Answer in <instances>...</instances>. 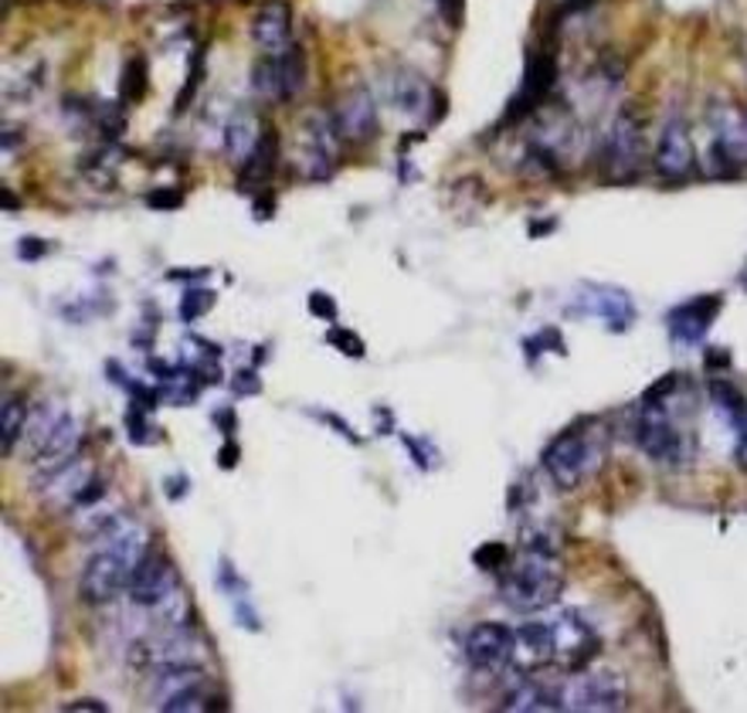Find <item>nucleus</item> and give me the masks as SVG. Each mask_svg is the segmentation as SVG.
Segmentation results:
<instances>
[{"instance_id": "f257e3e1", "label": "nucleus", "mask_w": 747, "mask_h": 713, "mask_svg": "<svg viewBox=\"0 0 747 713\" xmlns=\"http://www.w3.org/2000/svg\"><path fill=\"white\" fill-rule=\"evenodd\" d=\"M680 387V374H666L636 412V425H633V439L636 446L659 465H683L693 456V442L690 435L680 428L677 415H673V391Z\"/></svg>"}, {"instance_id": "f03ea898", "label": "nucleus", "mask_w": 747, "mask_h": 713, "mask_svg": "<svg viewBox=\"0 0 747 713\" xmlns=\"http://www.w3.org/2000/svg\"><path fill=\"white\" fill-rule=\"evenodd\" d=\"M564 591V574L554 561V553H540V550H527L524 558L506 564L503 578H499V599L506 602V608H514L520 615H534L550 608Z\"/></svg>"}, {"instance_id": "7ed1b4c3", "label": "nucleus", "mask_w": 747, "mask_h": 713, "mask_svg": "<svg viewBox=\"0 0 747 713\" xmlns=\"http://www.w3.org/2000/svg\"><path fill=\"white\" fill-rule=\"evenodd\" d=\"M598 462H602V446H598V435L587 431V425H574L561 431L558 439L543 449V472L550 475V483L564 493L578 490L587 475L598 469Z\"/></svg>"}, {"instance_id": "20e7f679", "label": "nucleus", "mask_w": 747, "mask_h": 713, "mask_svg": "<svg viewBox=\"0 0 747 713\" xmlns=\"http://www.w3.org/2000/svg\"><path fill=\"white\" fill-rule=\"evenodd\" d=\"M24 439H28V452L37 465L55 469V465L75 459L83 435H78L75 418L62 405H45V408H37L34 418H28Z\"/></svg>"}, {"instance_id": "39448f33", "label": "nucleus", "mask_w": 747, "mask_h": 713, "mask_svg": "<svg viewBox=\"0 0 747 713\" xmlns=\"http://www.w3.org/2000/svg\"><path fill=\"white\" fill-rule=\"evenodd\" d=\"M642 119L633 109L615 112L612 127L602 140V174L605 180L625 184L633 180L642 167Z\"/></svg>"}, {"instance_id": "423d86ee", "label": "nucleus", "mask_w": 747, "mask_h": 713, "mask_svg": "<svg viewBox=\"0 0 747 713\" xmlns=\"http://www.w3.org/2000/svg\"><path fill=\"white\" fill-rule=\"evenodd\" d=\"M561 690H564V710H574V713H618L628 706L625 677L615 669H581Z\"/></svg>"}, {"instance_id": "0eeeda50", "label": "nucleus", "mask_w": 747, "mask_h": 713, "mask_svg": "<svg viewBox=\"0 0 747 713\" xmlns=\"http://www.w3.org/2000/svg\"><path fill=\"white\" fill-rule=\"evenodd\" d=\"M252 89L268 102H293L306 89V55L299 45L283 52H265L252 65Z\"/></svg>"}, {"instance_id": "6e6552de", "label": "nucleus", "mask_w": 747, "mask_h": 713, "mask_svg": "<svg viewBox=\"0 0 747 713\" xmlns=\"http://www.w3.org/2000/svg\"><path fill=\"white\" fill-rule=\"evenodd\" d=\"M340 156V133L333 119L312 112L299 127V171L306 180H330Z\"/></svg>"}, {"instance_id": "1a4fd4ad", "label": "nucleus", "mask_w": 747, "mask_h": 713, "mask_svg": "<svg viewBox=\"0 0 747 713\" xmlns=\"http://www.w3.org/2000/svg\"><path fill=\"white\" fill-rule=\"evenodd\" d=\"M465 662L480 672H503L506 666H514V649H517V632L506 628L503 622H480L469 628V636L462 643Z\"/></svg>"}, {"instance_id": "9d476101", "label": "nucleus", "mask_w": 747, "mask_h": 713, "mask_svg": "<svg viewBox=\"0 0 747 713\" xmlns=\"http://www.w3.org/2000/svg\"><path fill=\"white\" fill-rule=\"evenodd\" d=\"M330 119H333V127H337L340 140H347V143H371V140L377 136V130H381L377 102H374V96H371L364 86L347 89V92L337 99Z\"/></svg>"}, {"instance_id": "9b49d317", "label": "nucleus", "mask_w": 747, "mask_h": 713, "mask_svg": "<svg viewBox=\"0 0 747 713\" xmlns=\"http://www.w3.org/2000/svg\"><path fill=\"white\" fill-rule=\"evenodd\" d=\"M574 309L584 312V316H595L605 330H615V333H625L636 323V303L618 286H598V283L581 286Z\"/></svg>"}, {"instance_id": "f8f14e48", "label": "nucleus", "mask_w": 747, "mask_h": 713, "mask_svg": "<svg viewBox=\"0 0 747 713\" xmlns=\"http://www.w3.org/2000/svg\"><path fill=\"white\" fill-rule=\"evenodd\" d=\"M696 153H693V136L683 116H670L659 130L656 140V174L662 180H686L693 174Z\"/></svg>"}, {"instance_id": "ddd939ff", "label": "nucleus", "mask_w": 747, "mask_h": 713, "mask_svg": "<svg viewBox=\"0 0 747 713\" xmlns=\"http://www.w3.org/2000/svg\"><path fill=\"white\" fill-rule=\"evenodd\" d=\"M554 83H558V55L554 52H534L530 62H527L524 86L514 96V102H509L503 123H520V119L537 112L547 102V96L554 92Z\"/></svg>"}, {"instance_id": "4468645a", "label": "nucleus", "mask_w": 747, "mask_h": 713, "mask_svg": "<svg viewBox=\"0 0 747 713\" xmlns=\"http://www.w3.org/2000/svg\"><path fill=\"white\" fill-rule=\"evenodd\" d=\"M554 646H558V666L564 669H584L587 659L598 652V632L592 628L581 612L568 608L558 612L554 618Z\"/></svg>"}, {"instance_id": "2eb2a0df", "label": "nucleus", "mask_w": 747, "mask_h": 713, "mask_svg": "<svg viewBox=\"0 0 747 713\" xmlns=\"http://www.w3.org/2000/svg\"><path fill=\"white\" fill-rule=\"evenodd\" d=\"M174 591H177V571L167 553H143V561L136 564L133 581H130L133 605L153 612L156 605H164Z\"/></svg>"}, {"instance_id": "dca6fc26", "label": "nucleus", "mask_w": 747, "mask_h": 713, "mask_svg": "<svg viewBox=\"0 0 747 713\" xmlns=\"http://www.w3.org/2000/svg\"><path fill=\"white\" fill-rule=\"evenodd\" d=\"M514 662L520 672L534 677L540 669L558 666V646H554V622L550 618H534L517 628V649Z\"/></svg>"}, {"instance_id": "f3484780", "label": "nucleus", "mask_w": 747, "mask_h": 713, "mask_svg": "<svg viewBox=\"0 0 747 713\" xmlns=\"http://www.w3.org/2000/svg\"><path fill=\"white\" fill-rule=\"evenodd\" d=\"M721 312V296H696L690 303H680L670 316H666V330H670L673 343L690 347L700 343L711 330L714 316Z\"/></svg>"}, {"instance_id": "a211bd4d", "label": "nucleus", "mask_w": 747, "mask_h": 713, "mask_svg": "<svg viewBox=\"0 0 747 713\" xmlns=\"http://www.w3.org/2000/svg\"><path fill=\"white\" fill-rule=\"evenodd\" d=\"M252 42L262 52H283L293 45V8L289 0H265L252 18Z\"/></svg>"}, {"instance_id": "6ab92c4d", "label": "nucleus", "mask_w": 747, "mask_h": 713, "mask_svg": "<svg viewBox=\"0 0 747 713\" xmlns=\"http://www.w3.org/2000/svg\"><path fill=\"white\" fill-rule=\"evenodd\" d=\"M384 96L402 116H421L431 106V99H436L425 75L415 68H391L384 78Z\"/></svg>"}, {"instance_id": "aec40b11", "label": "nucleus", "mask_w": 747, "mask_h": 713, "mask_svg": "<svg viewBox=\"0 0 747 713\" xmlns=\"http://www.w3.org/2000/svg\"><path fill=\"white\" fill-rule=\"evenodd\" d=\"M509 713H540V710H564V690L547 687L540 680H524L517 690H509L503 700Z\"/></svg>"}, {"instance_id": "412c9836", "label": "nucleus", "mask_w": 747, "mask_h": 713, "mask_svg": "<svg viewBox=\"0 0 747 713\" xmlns=\"http://www.w3.org/2000/svg\"><path fill=\"white\" fill-rule=\"evenodd\" d=\"M262 133L265 130L259 127V119L249 109H239L228 119V127H224V153L231 156L234 164H245L249 156L255 153Z\"/></svg>"}, {"instance_id": "4be33fe9", "label": "nucleus", "mask_w": 747, "mask_h": 713, "mask_svg": "<svg viewBox=\"0 0 747 713\" xmlns=\"http://www.w3.org/2000/svg\"><path fill=\"white\" fill-rule=\"evenodd\" d=\"M275 164H279V136L275 130H265L255 153L242 164V184H265L275 174Z\"/></svg>"}, {"instance_id": "5701e85b", "label": "nucleus", "mask_w": 747, "mask_h": 713, "mask_svg": "<svg viewBox=\"0 0 747 713\" xmlns=\"http://www.w3.org/2000/svg\"><path fill=\"white\" fill-rule=\"evenodd\" d=\"M24 428H28V405L18 394H4V405H0V452H4V459H11V452L24 439Z\"/></svg>"}, {"instance_id": "b1692460", "label": "nucleus", "mask_w": 747, "mask_h": 713, "mask_svg": "<svg viewBox=\"0 0 747 713\" xmlns=\"http://www.w3.org/2000/svg\"><path fill=\"white\" fill-rule=\"evenodd\" d=\"M215 706H224V703H221L218 696H215V700H208V693H205L198 683L156 703V710H164V713H198V710H215Z\"/></svg>"}, {"instance_id": "393cba45", "label": "nucleus", "mask_w": 747, "mask_h": 713, "mask_svg": "<svg viewBox=\"0 0 747 713\" xmlns=\"http://www.w3.org/2000/svg\"><path fill=\"white\" fill-rule=\"evenodd\" d=\"M120 96L127 102H140L146 96V62L143 58H130L120 78Z\"/></svg>"}, {"instance_id": "a878e982", "label": "nucleus", "mask_w": 747, "mask_h": 713, "mask_svg": "<svg viewBox=\"0 0 747 713\" xmlns=\"http://www.w3.org/2000/svg\"><path fill=\"white\" fill-rule=\"evenodd\" d=\"M215 306V293L211 289H187L184 299H180V320L184 323H194L201 320V316Z\"/></svg>"}, {"instance_id": "bb28decb", "label": "nucleus", "mask_w": 747, "mask_h": 713, "mask_svg": "<svg viewBox=\"0 0 747 713\" xmlns=\"http://www.w3.org/2000/svg\"><path fill=\"white\" fill-rule=\"evenodd\" d=\"M506 558H509V553H506L503 544H483V547L473 553V561H476L483 571H503V568H506Z\"/></svg>"}, {"instance_id": "cd10ccee", "label": "nucleus", "mask_w": 747, "mask_h": 713, "mask_svg": "<svg viewBox=\"0 0 747 713\" xmlns=\"http://www.w3.org/2000/svg\"><path fill=\"white\" fill-rule=\"evenodd\" d=\"M327 340L337 347V350H343L347 356H364L367 353V347H364V340L358 337V333H350V330H343V327H333L330 333H327Z\"/></svg>"}, {"instance_id": "c85d7f7f", "label": "nucleus", "mask_w": 747, "mask_h": 713, "mask_svg": "<svg viewBox=\"0 0 747 713\" xmlns=\"http://www.w3.org/2000/svg\"><path fill=\"white\" fill-rule=\"evenodd\" d=\"M180 201H184V194H180V190H174V187H167V190H150V194H146V205H150V208H156V211L180 208Z\"/></svg>"}, {"instance_id": "c756f323", "label": "nucleus", "mask_w": 747, "mask_h": 713, "mask_svg": "<svg viewBox=\"0 0 747 713\" xmlns=\"http://www.w3.org/2000/svg\"><path fill=\"white\" fill-rule=\"evenodd\" d=\"M309 312L320 320H337V303L327 293H309Z\"/></svg>"}, {"instance_id": "7c9ffc66", "label": "nucleus", "mask_w": 747, "mask_h": 713, "mask_svg": "<svg viewBox=\"0 0 747 713\" xmlns=\"http://www.w3.org/2000/svg\"><path fill=\"white\" fill-rule=\"evenodd\" d=\"M734 462H737V469H744V472H747V408H744V415L737 418V439H734Z\"/></svg>"}, {"instance_id": "2f4dec72", "label": "nucleus", "mask_w": 747, "mask_h": 713, "mask_svg": "<svg viewBox=\"0 0 747 713\" xmlns=\"http://www.w3.org/2000/svg\"><path fill=\"white\" fill-rule=\"evenodd\" d=\"M259 374L255 371H239V374H234L231 377V391L234 394H259Z\"/></svg>"}, {"instance_id": "473e14b6", "label": "nucleus", "mask_w": 747, "mask_h": 713, "mask_svg": "<svg viewBox=\"0 0 747 713\" xmlns=\"http://www.w3.org/2000/svg\"><path fill=\"white\" fill-rule=\"evenodd\" d=\"M439 11H442L446 24L459 28L462 24V14H465V0H439Z\"/></svg>"}, {"instance_id": "72a5a7b5", "label": "nucleus", "mask_w": 747, "mask_h": 713, "mask_svg": "<svg viewBox=\"0 0 747 713\" xmlns=\"http://www.w3.org/2000/svg\"><path fill=\"white\" fill-rule=\"evenodd\" d=\"M18 255L21 259H42V255H48V242H42V238H24V242L18 245Z\"/></svg>"}, {"instance_id": "f704fd0d", "label": "nucleus", "mask_w": 747, "mask_h": 713, "mask_svg": "<svg viewBox=\"0 0 747 713\" xmlns=\"http://www.w3.org/2000/svg\"><path fill=\"white\" fill-rule=\"evenodd\" d=\"M62 710H72V713H75V710H99V713H106L109 706H106L102 700H72V703H65Z\"/></svg>"}, {"instance_id": "c9c22d12", "label": "nucleus", "mask_w": 747, "mask_h": 713, "mask_svg": "<svg viewBox=\"0 0 747 713\" xmlns=\"http://www.w3.org/2000/svg\"><path fill=\"white\" fill-rule=\"evenodd\" d=\"M218 465H221V469H234V465H239V446H224Z\"/></svg>"}, {"instance_id": "e433bc0d", "label": "nucleus", "mask_w": 747, "mask_h": 713, "mask_svg": "<svg viewBox=\"0 0 747 713\" xmlns=\"http://www.w3.org/2000/svg\"><path fill=\"white\" fill-rule=\"evenodd\" d=\"M198 275H208V268H201V272H167V279H198Z\"/></svg>"}, {"instance_id": "4c0bfd02", "label": "nucleus", "mask_w": 747, "mask_h": 713, "mask_svg": "<svg viewBox=\"0 0 747 713\" xmlns=\"http://www.w3.org/2000/svg\"><path fill=\"white\" fill-rule=\"evenodd\" d=\"M561 4H568V8H587V0H561Z\"/></svg>"}]
</instances>
